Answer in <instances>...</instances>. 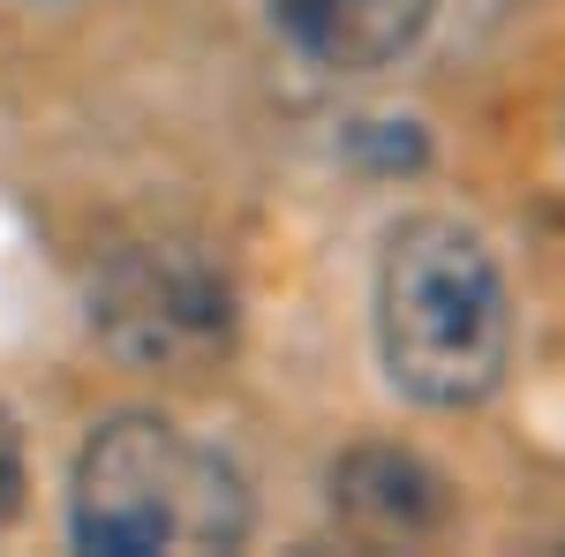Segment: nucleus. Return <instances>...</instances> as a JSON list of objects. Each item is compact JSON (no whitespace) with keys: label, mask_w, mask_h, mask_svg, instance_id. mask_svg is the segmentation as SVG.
<instances>
[{"label":"nucleus","mask_w":565,"mask_h":557,"mask_svg":"<svg viewBox=\"0 0 565 557\" xmlns=\"http://www.w3.org/2000/svg\"><path fill=\"white\" fill-rule=\"evenodd\" d=\"M377 346L392 385L423 407H476L505 385L513 301L460 218H407L377 271Z\"/></svg>","instance_id":"nucleus-1"},{"label":"nucleus","mask_w":565,"mask_h":557,"mask_svg":"<svg viewBox=\"0 0 565 557\" xmlns=\"http://www.w3.org/2000/svg\"><path fill=\"white\" fill-rule=\"evenodd\" d=\"M76 543L98 557H196L249 535V490L226 452L159 415H121L76 460Z\"/></svg>","instance_id":"nucleus-2"},{"label":"nucleus","mask_w":565,"mask_h":557,"mask_svg":"<svg viewBox=\"0 0 565 557\" xmlns=\"http://www.w3.org/2000/svg\"><path fill=\"white\" fill-rule=\"evenodd\" d=\"M90 324L129 369L196 377L234 354V279L196 242H136L90 279Z\"/></svg>","instance_id":"nucleus-3"},{"label":"nucleus","mask_w":565,"mask_h":557,"mask_svg":"<svg viewBox=\"0 0 565 557\" xmlns=\"http://www.w3.org/2000/svg\"><path fill=\"white\" fill-rule=\"evenodd\" d=\"M279 39L324 76H377L423 39L437 0H264Z\"/></svg>","instance_id":"nucleus-4"},{"label":"nucleus","mask_w":565,"mask_h":557,"mask_svg":"<svg viewBox=\"0 0 565 557\" xmlns=\"http://www.w3.org/2000/svg\"><path fill=\"white\" fill-rule=\"evenodd\" d=\"M332 505L370 543H430L452 519V482L399 444H362L332 468Z\"/></svg>","instance_id":"nucleus-5"},{"label":"nucleus","mask_w":565,"mask_h":557,"mask_svg":"<svg viewBox=\"0 0 565 557\" xmlns=\"http://www.w3.org/2000/svg\"><path fill=\"white\" fill-rule=\"evenodd\" d=\"M23 505V444H15V422L0 415V519Z\"/></svg>","instance_id":"nucleus-6"}]
</instances>
